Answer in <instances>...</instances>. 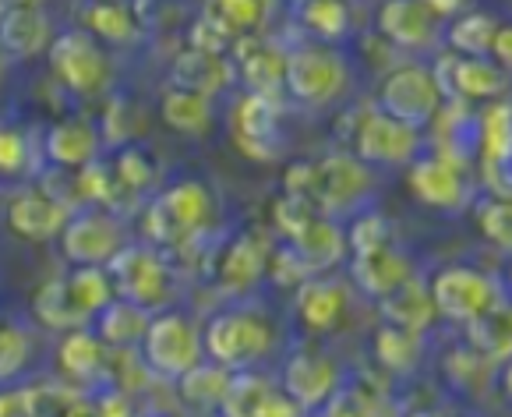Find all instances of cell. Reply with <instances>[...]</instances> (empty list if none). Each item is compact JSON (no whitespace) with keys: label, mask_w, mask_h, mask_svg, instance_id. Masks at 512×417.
Segmentation results:
<instances>
[{"label":"cell","mask_w":512,"mask_h":417,"mask_svg":"<svg viewBox=\"0 0 512 417\" xmlns=\"http://www.w3.org/2000/svg\"><path fill=\"white\" fill-rule=\"evenodd\" d=\"M375 357L382 361L385 372L392 375H407L421 361V336L407 333V329L382 326L375 336Z\"/></svg>","instance_id":"cell-31"},{"label":"cell","mask_w":512,"mask_h":417,"mask_svg":"<svg viewBox=\"0 0 512 417\" xmlns=\"http://www.w3.org/2000/svg\"><path fill=\"white\" fill-rule=\"evenodd\" d=\"M265 273H272V280H276L279 287H301V283L311 276V269H308V262L294 251V244H283L279 251H269V266H265Z\"/></svg>","instance_id":"cell-43"},{"label":"cell","mask_w":512,"mask_h":417,"mask_svg":"<svg viewBox=\"0 0 512 417\" xmlns=\"http://www.w3.org/2000/svg\"><path fill=\"white\" fill-rule=\"evenodd\" d=\"M234 68L241 71L248 92L258 96H276L283 89V68L287 54H279L276 46L265 39H237L234 43Z\"/></svg>","instance_id":"cell-16"},{"label":"cell","mask_w":512,"mask_h":417,"mask_svg":"<svg viewBox=\"0 0 512 417\" xmlns=\"http://www.w3.org/2000/svg\"><path fill=\"white\" fill-rule=\"evenodd\" d=\"M336 382H339L336 364L311 347L297 350L287 361V368H283V396H290L301 410L322 407L336 393Z\"/></svg>","instance_id":"cell-13"},{"label":"cell","mask_w":512,"mask_h":417,"mask_svg":"<svg viewBox=\"0 0 512 417\" xmlns=\"http://www.w3.org/2000/svg\"><path fill=\"white\" fill-rule=\"evenodd\" d=\"M428 294L435 301L438 315L449 322H460V326H470V322L491 315V308L498 304L495 283L467 266H449L442 273H435Z\"/></svg>","instance_id":"cell-5"},{"label":"cell","mask_w":512,"mask_h":417,"mask_svg":"<svg viewBox=\"0 0 512 417\" xmlns=\"http://www.w3.org/2000/svg\"><path fill=\"white\" fill-rule=\"evenodd\" d=\"M32 311H36V319L43 322V326L68 329V333H71V329H82L85 319H89V315H82V311L71 304L64 280L43 283V287L36 290V297H32Z\"/></svg>","instance_id":"cell-30"},{"label":"cell","mask_w":512,"mask_h":417,"mask_svg":"<svg viewBox=\"0 0 512 417\" xmlns=\"http://www.w3.org/2000/svg\"><path fill=\"white\" fill-rule=\"evenodd\" d=\"M25 167V138L11 128H0V174H18Z\"/></svg>","instance_id":"cell-48"},{"label":"cell","mask_w":512,"mask_h":417,"mask_svg":"<svg viewBox=\"0 0 512 417\" xmlns=\"http://www.w3.org/2000/svg\"><path fill=\"white\" fill-rule=\"evenodd\" d=\"M170 85L174 89H188L198 96H216L219 89L230 85V64L216 54H202V50H184L174 57V71H170Z\"/></svg>","instance_id":"cell-22"},{"label":"cell","mask_w":512,"mask_h":417,"mask_svg":"<svg viewBox=\"0 0 512 417\" xmlns=\"http://www.w3.org/2000/svg\"><path fill=\"white\" fill-rule=\"evenodd\" d=\"M301 414H304V410L283 393H272L269 403H265V410H262V417H301Z\"/></svg>","instance_id":"cell-54"},{"label":"cell","mask_w":512,"mask_h":417,"mask_svg":"<svg viewBox=\"0 0 512 417\" xmlns=\"http://www.w3.org/2000/svg\"><path fill=\"white\" fill-rule=\"evenodd\" d=\"M371 188V174L357 156H325L315 163V184H311V202L322 213H343L350 205H357Z\"/></svg>","instance_id":"cell-11"},{"label":"cell","mask_w":512,"mask_h":417,"mask_svg":"<svg viewBox=\"0 0 512 417\" xmlns=\"http://www.w3.org/2000/svg\"><path fill=\"white\" fill-rule=\"evenodd\" d=\"M124 107H128V103H124V99H113L110 107H106V114H103V135L99 138H106V142L110 145H121L124 138H128V124H124Z\"/></svg>","instance_id":"cell-50"},{"label":"cell","mask_w":512,"mask_h":417,"mask_svg":"<svg viewBox=\"0 0 512 417\" xmlns=\"http://www.w3.org/2000/svg\"><path fill=\"white\" fill-rule=\"evenodd\" d=\"M276 389L262 379V375H230V386H226V396H223V414L226 417H262L265 403Z\"/></svg>","instance_id":"cell-34"},{"label":"cell","mask_w":512,"mask_h":417,"mask_svg":"<svg viewBox=\"0 0 512 417\" xmlns=\"http://www.w3.org/2000/svg\"><path fill=\"white\" fill-rule=\"evenodd\" d=\"M477 227L488 241H495L498 248H509L512 244V209L509 198H488V202L477 205Z\"/></svg>","instance_id":"cell-42"},{"label":"cell","mask_w":512,"mask_h":417,"mask_svg":"<svg viewBox=\"0 0 512 417\" xmlns=\"http://www.w3.org/2000/svg\"><path fill=\"white\" fill-rule=\"evenodd\" d=\"M50 46V18L43 8H8L0 15V50L11 57H36Z\"/></svg>","instance_id":"cell-21"},{"label":"cell","mask_w":512,"mask_h":417,"mask_svg":"<svg viewBox=\"0 0 512 417\" xmlns=\"http://www.w3.org/2000/svg\"><path fill=\"white\" fill-rule=\"evenodd\" d=\"M202 347L223 368H248L272 350V329L258 315L226 311V315H216L209 322Z\"/></svg>","instance_id":"cell-4"},{"label":"cell","mask_w":512,"mask_h":417,"mask_svg":"<svg viewBox=\"0 0 512 417\" xmlns=\"http://www.w3.org/2000/svg\"><path fill=\"white\" fill-rule=\"evenodd\" d=\"M287 244H294V251L308 262L311 273H315V269L336 266L339 258L347 255V237H343V230H339L336 223L325 220V216H311L308 227Z\"/></svg>","instance_id":"cell-25"},{"label":"cell","mask_w":512,"mask_h":417,"mask_svg":"<svg viewBox=\"0 0 512 417\" xmlns=\"http://www.w3.org/2000/svg\"><path fill=\"white\" fill-rule=\"evenodd\" d=\"M343 237H347V251L357 258V255H371L378 248H389L392 227L382 213H364L350 223V230Z\"/></svg>","instance_id":"cell-40"},{"label":"cell","mask_w":512,"mask_h":417,"mask_svg":"<svg viewBox=\"0 0 512 417\" xmlns=\"http://www.w3.org/2000/svg\"><path fill=\"white\" fill-rule=\"evenodd\" d=\"M78 191H82L89 202L113 205V198H117V181H110V167L92 160V163H85V167H78Z\"/></svg>","instance_id":"cell-46"},{"label":"cell","mask_w":512,"mask_h":417,"mask_svg":"<svg viewBox=\"0 0 512 417\" xmlns=\"http://www.w3.org/2000/svg\"><path fill=\"white\" fill-rule=\"evenodd\" d=\"M50 68L78 96H89L106 82V54L89 32H61L50 39Z\"/></svg>","instance_id":"cell-8"},{"label":"cell","mask_w":512,"mask_h":417,"mask_svg":"<svg viewBox=\"0 0 512 417\" xmlns=\"http://www.w3.org/2000/svg\"><path fill=\"white\" fill-rule=\"evenodd\" d=\"M378 304H382L385 326L407 329V333H414V336L428 333L431 322L438 319L435 301H431L428 287H424L421 280H414V276H410L407 283H400L392 294H385Z\"/></svg>","instance_id":"cell-18"},{"label":"cell","mask_w":512,"mask_h":417,"mask_svg":"<svg viewBox=\"0 0 512 417\" xmlns=\"http://www.w3.org/2000/svg\"><path fill=\"white\" fill-rule=\"evenodd\" d=\"M145 329H149V311L124 301V297H113L99 311V340L110 343V347H131V343L142 340Z\"/></svg>","instance_id":"cell-28"},{"label":"cell","mask_w":512,"mask_h":417,"mask_svg":"<svg viewBox=\"0 0 512 417\" xmlns=\"http://www.w3.org/2000/svg\"><path fill=\"white\" fill-rule=\"evenodd\" d=\"M99 131L92 128L89 121H61L53 124L50 135H46V156H50V163H57V167H85V163L96 160L99 152Z\"/></svg>","instance_id":"cell-23"},{"label":"cell","mask_w":512,"mask_h":417,"mask_svg":"<svg viewBox=\"0 0 512 417\" xmlns=\"http://www.w3.org/2000/svg\"><path fill=\"white\" fill-rule=\"evenodd\" d=\"M311 184H315V163H290L287 177H283V195L311 202Z\"/></svg>","instance_id":"cell-49"},{"label":"cell","mask_w":512,"mask_h":417,"mask_svg":"<svg viewBox=\"0 0 512 417\" xmlns=\"http://www.w3.org/2000/svg\"><path fill=\"white\" fill-rule=\"evenodd\" d=\"M230 131H234L237 149H241L248 160H258V163L276 160L279 99L258 96V92H248L244 99H237L234 114H230Z\"/></svg>","instance_id":"cell-9"},{"label":"cell","mask_w":512,"mask_h":417,"mask_svg":"<svg viewBox=\"0 0 512 417\" xmlns=\"http://www.w3.org/2000/svg\"><path fill=\"white\" fill-rule=\"evenodd\" d=\"M512 110L509 103H495L488 114L481 117V152L484 167H505L512 149Z\"/></svg>","instance_id":"cell-36"},{"label":"cell","mask_w":512,"mask_h":417,"mask_svg":"<svg viewBox=\"0 0 512 417\" xmlns=\"http://www.w3.org/2000/svg\"><path fill=\"white\" fill-rule=\"evenodd\" d=\"M99 417H135V407H131V396L124 393V389H113V393H106L103 400L96 403Z\"/></svg>","instance_id":"cell-51"},{"label":"cell","mask_w":512,"mask_h":417,"mask_svg":"<svg viewBox=\"0 0 512 417\" xmlns=\"http://www.w3.org/2000/svg\"><path fill=\"white\" fill-rule=\"evenodd\" d=\"M0 64H4V61H0Z\"/></svg>","instance_id":"cell-60"},{"label":"cell","mask_w":512,"mask_h":417,"mask_svg":"<svg viewBox=\"0 0 512 417\" xmlns=\"http://www.w3.org/2000/svg\"><path fill=\"white\" fill-rule=\"evenodd\" d=\"M407 184L414 191V198H421L431 209H456L467 195L463 188L460 170L452 167L442 156H428V160H410Z\"/></svg>","instance_id":"cell-14"},{"label":"cell","mask_w":512,"mask_h":417,"mask_svg":"<svg viewBox=\"0 0 512 417\" xmlns=\"http://www.w3.org/2000/svg\"><path fill=\"white\" fill-rule=\"evenodd\" d=\"M4 8H43V0H0Z\"/></svg>","instance_id":"cell-58"},{"label":"cell","mask_w":512,"mask_h":417,"mask_svg":"<svg viewBox=\"0 0 512 417\" xmlns=\"http://www.w3.org/2000/svg\"><path fill=\"white\" fill-rule=\"evenodd\" d=\"M29 361V336L15 326H0V379L18 375Z\"/></svg>","instance_id":"cell-45"},{"label":"cell","mask_w":512,"mask_h":417,"mask_svg":"<svg viewBox=\"0 0 512 417\" xmlns=\"http://www.w3.org/2000/svg\"><path fill=\"white\" fill-rule=\"evenodd\" d=\"M311 202L308 198H290V195H283V198H276L272 202V220H276V227H279V234L287 237V241H294L297 234H301L304 227L311 223Z\"/></svg>","instance_id":"cell-44"},{"label":"cell","mask_w":512,"mask_h":417,"mask_svg":"<svg viewBox=\"0 0 512 417\" xmlns=\"http://www.w3.org/2000/svg\"><path fill=\"white\" fill-rule=\"evenodd\" d=\"M318 417H364V410L357 407L350 396H336V393H332L329 400L322 403V414H318Z\"/></svg>","instance_id":"cell-53"},{"label":"cell","mask_w":512,"mask_h":417,"mask_svg":"<svg viewBox=\"0 0 512 417\" xmlns=\"http://www.w3.org/2000/svg\"><path fill=\"white\" fill-rule=\"evenodd\" d=\"M64 417H99L96 403L89 400H71L68 407H64Z\"/></svg>","instance_id":"cell-56"},{"label":"cell","mask_w":512,"mask_h":417,"mask_svg":"<svg viewBox=\"0 0 512 417\" xmlns=\"http://www.w3.org/2000/svg\"><path fill=\"white\" fill-rule=\"evenodd\" d=\"M442 89H438L435 71L421 68V64H407V68H396L378 89V110L389 117H396L407 128L421 131L442 110Z\"/></svg>","instance_id":"cell-2"},{"label":"cell","mask_w":512,"mask_h":417,"mask_svg":"<svg viewBox=\"0 0 512 417\" xmlns=\"http://www.w3.org/2000/svg\"><path fill=\"white\" fill-rule=\"evenodd\" d=\"M375 25L378 36L396 46H428L435 39V15L424 0H385Z\"/></svg>","instance_id":"cell-15"},{"label":"cell","mask_w":512,"mask_h":417,"mask_svg":"<svg viewBox=\"0 0 512 417\" xmlns=\"http://www.w3.org/2000/svg\"><path fill=\"white\" fill-rule=\"evenodd\" d=\"M68 287V297L82 315H99L106 304L113 301V287L110 276H106L103 266H75V273L64 280Z\"/></svg>","instance_id":"cell-32"},{"label":"cell","mask_w":512,"mask_h":417,"mask_svg":"<svg viewBox=\"0 0 512 417\" xmlns=\"http://www.w3.org/2000/svg\"><path fill=\"white\" fill-rule=\"evenodd\" d=\"M142 354L156 375L181 379L184 372H191L202 361V340L184 315L166 311L159 319H149V329L142 336Z\"/></svg>","instance_id":"cell-6"},{"label":"cell","mask_w":512,"mask_h":417,"mask_svg":"<svg viewBox=\"0 0 512 417\" xmlns=\"http://www.w3.org/2000/svg\"><path fill=\"white\" fill-rule=\"evenodd\" d=\"M110 276L113 297H124V301L138 304V308L152 311L166 301V290H170V276H166L163 258L149 248H121L110 258L106 266Z\"/></svg>","instance_id":"cell-7"},{"label":"cell","mask_w":512,"mask_h":417,"mask_svg":"<svg viewBox=\"0 0 512 417\" xmlns=\"http://www.w3.org/2000/svg\"><path fill=\"white\" fill-rule=\"evenodd\" d=\"M159 117L170 131L177 135H205L212 124V107L209 96H198L188 89H170L163 92V103H159Z\"/></svg>","instance_id":"cell-26"},{"label":"cell","mask_w":512,"mask_h":417,"mask_svg":"<svg viewBox=\"0 0 512 417\" xmlns=\"http://www.w3.org/2000/svg\"><path fill=\"white\" fill-rule=\"evenodd\" d=\"M357 160L375 163V167H403V163L417 160V149H421V131L407 128L396 117L389 114H368L357 128L354 138Z\"/></svg>","instance_id":"cell-10"},{"label":"cell","mask_w":512,"mask_h":417,"mask_svg":"<svg viewBox=\"0 0 512 417\" xmlns=\"http://www.w3.org/2000/svg\"><path fill=\"white\" fill-rule=\"evenodd\" d=\"M68 223V209L57 198L43 195V191H32L11 202L8 209V227L11 234L25 237V241H50L57 237Z\"/></svg>","instance_id":"cell-17"},{"label":"cell","mask_w":512,"mask_h":417,"mask_svg":"<svg viewBox=\"0 0 512 417\" xmlns=\"http://www.w3.org/2000/svg\"><path fill=\"white\" fill-rule=\"evenodd\" d=\"M424 4H428V11L431 15H452V11L460 8V0H424Z\"/></svg>","instance_id":"cell-57"},{"label":"cell","mask_w":512,"mask_h":417,"mask_svg":"<svg viewBox=\"0 0 512 417\" xmlns=\"http://www.w3.org/2000/svg\"><path fill=\"white\" fill-rule=\"evenodd\" d=\"M237 36H230V32L223 29L219 22H212L209 15H198V22L188 29V43H191V50H202V54H216V57H223V50L230 43H234Z\"/></svg>","instance_id":"cell-47"},{"label":"cell","mask_w":512,"mask_h":417,"mask_svg":"<svg viewBox=\"0 0 512 417\" xmlns=\"http://www.w3.org/2000/svg\"><path fill=\"white\" fill-rule=\"evenodd\" d=\"M269 266V244L262 234H241L226 244L223 258H219V287L226 290H244L258 283Z\"/></svg>","instance_id":"cell-19"},{"label":"cell","mask_w":512,"mask_h":417,"mask_svg":"<svg viewBox=\"0 0 512 417\" xmlns=\"http://www.w3.org/2000/svg\"><path fill=\"white\" fill-rule=\"evenodd\" d=\"M121 248V223L106 213H82L64 223L61 230V251L75 266H103Z\"/></svg>","instance_id":"cell-12"},{"label":"cell","mask_w":512,"mask_h":417,"mask_svg":"<svg viewBox=\"0 0 512 417\" xmlns=\"http://www.w3.org/2000/svg\"><path fill=\"white\" fill-rule=\"evenodd\" d=\"M29 414V393H0V417Z\"/></svg>","instance_id":"cell-55"},{"label":"cell","mask_w":512,"mask_h":417,"mask_svg":"<svg viewBox=\"0 0 512 417\" xmlns=\"http://www.w3.org/2000/svg\"><path fill=\"white\" fill-rule=\"evenodd\" d=\"M212 223V195L202 181H181L152 202L145 213V234L156 244H188Z\"/></svg>","instance_id":"cell-1"},{"label":"cell","mask_w":512,"mask_h":417,"mask_svg":"<svg viewBox=\"0 0 512 417\" xmlns=\"http://www.w3.org/2000/svg\"><path fill=\"white\" fill-rule=\"evenodd\" d=\"M0 15H4V4H0Z\"/></svg>","instance_id":"cell-59"},{"label":"cell","mask_w":512,"mask_h":417,"mask_svg":"<svg viewBox=\"0 0 512 417\" xmlns=\"http://www.w3.org/2000/svg\"><path fill=\"white\" fill-rule=\"evenodd\" d=\"M202 15L219 22L230 36H241V32H251L262 25L265 0H205Z\"/></svg>","instance_id":"cell-37"},{"label":"cell","mask_w":512,"mask_h":417,"mask_svg":"<svg viewBox=\"0 0 512 417\" xmlns=\"http://www.w3.org/2000/svg\"><path fill=\"white\" fill-rule=\"evenodd\" d=\"M347 308V294L332 280H304L297 287V315L311 333H325L339 322Z\"/></svg>","instance_id":"cell-24"},{"label":"cell","mask_w":512,"mask_h":417,"mask_svg":"<svg viewBox=\"0 0 512 417\" xmlns=\"http://www.w3.org/2000/svg\"><path fill=\"white\" fill-rule=\"evenodd\" d=\"M488 54H495L498 68L509 71V64H512V29H509V25H498V29H495V39H491Z\"/></svg>","instance_id":"cell-52"},{"label":"cell","mask_w":512,"mask_h":417,"mask_svg":"<svg viewBox=\"0 0 512 417\" xmlns=\"http://www.w3.org/2000/svg\"><path fill=\"white\" fill-rule=\"evenodd\" d=\"M283 85L290 96L301 103H329V99L343 96L350 85L347 61L329 50V46H297L294 54H287V68H283Z\"/></svg>","instance_id":"cell-3"},{"label":"cell","mask_w":512,"mask_h":417,"mask_svg":"<svg viewBox=\"0 0 512 417\" xmlns=\"http://www.w3.org/2000/svg\"><path fill=\"white\" fill-rule=\"evenodd\" d=\"M498 22L491 15H463L452 22L449 29V46L463 57H488L491 39H495Z\"/></svg>","instance_id":"cell-38"},{"label":"cell","mask_w":512,"mask_h":417,"mask_svg":"<svg viewBox=\"0 0 512 417\" xmlns=\"http://www.w3.org/2000/svg\"><path fill=\"white\" fill-rule=\"evenodd\" d=\"M301 22L311 36L325 39V43H336L350 29V4L347 0H304Z\"/></svg>","instance_id":"cell-35"},{"label":"cell","mask_w":512,"mask_h":417,"mask_svg":"<svg viewBox=\"0 0 512 417\" xmlns=\"http://www.w3.org/2000/svg\"><path fill=\"white\" fill-rule=\"evenodd\" d=\"M226 386H230V368L223 364H202L198 361L191 372H184L177 379V389H181V400L191 403V407H219L226 396Z\"/></svg>","instance_id":"cell-29"},{"label":"cell","mask_w":512,"mask_h":417,"mask_svg":"<svg viewBox=\"0 0 512 417\" xmlns=\"http://www.w3.org/2000/svg\"><path fill=\"white\" fill-rule=\"evenodd\" d=\"M113 181L121 184L124 191H131V195H142L156 181V170H152L149 156L142 149H121L117 160H113Z\"/></svg>","instance_id":"cell-41"},{"label":"cell","mask_w":512,"mask_h":417,"mask_svg":"<svg viewBox=\"0 0 512 417\" xmlns=\"http://www.w3.org/2000/svg\"><path fill=\"white\" fill-rule=\"evenodd\" d=\"M350 273H354V283L364 294L382 301L385 294H392L400 283H407L410 276H414V266H410V258L400 255V251L378 248V251H371V255H357Z\"/></svg>","instance_id":"cell-20"},{"label":"cell","mask_w":512,"mask_h":417,"mask_svg":"<svg viewBox=\"0 0 512 417\" xmlns=\"http://www.w3.org/2000/svg\"><path fill=\"white\" fill-rule=\"evenodd\" d=\"M89 29L106 43H131L135 39V18L117 0H96L89 8Z\"/></svg>","instance_id":"cell-39"},{"label":"cell","mask_w":512,"mask_h":417,"mask_svg":"<svg viewBox=\"0 0 512 417\" xmlns=\"http://www.w3.org/2000/svg\"><path fill=\"white\" fill-rule=\"evenodd\" d=\"M57 361H61L64 375L71 379H92L103 364V340L85 329H71L61 340V350H57Z\"/></svg>","instance_id":"cell-33"},{"label":"cell","mask_w":512,"mask_h":417,"mask_svg":"<svg viewBox=\"0 0 512 417\" xmlns=\"http://www.w3.org/2000/svg\"><path fill=\"white\" fill-rule=\"evenodd\" d=\"M449 68H452V89L460 92L463 99L502 96L505 71L495 61H488V57H463V61L449 57Z\"/></svg>","instance_id":"cell-27"}]
</instances>
